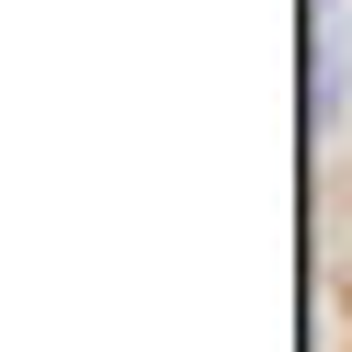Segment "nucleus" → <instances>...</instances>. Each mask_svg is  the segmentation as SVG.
<instances>
[{"label":"nucleus","mask_w":352,"mask_h":352,"mask_svg":"<svg viewBox=\"0 0 352 352\" xmlns=\"http://www.w3.org/2000/svg\"><path fill=\"white\" fill-rule=\"evenodd\" d=\"M307 170H352V0H307Z\"/></svg>","instance_id":"1"}]
</instances>
